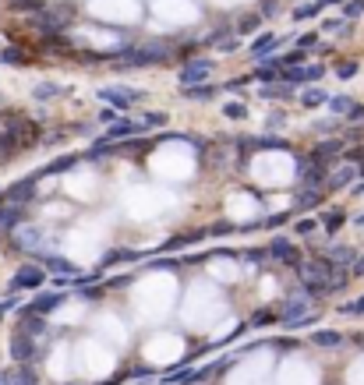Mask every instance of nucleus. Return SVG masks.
<instances>
[{
	"label": "nucleus",
	"instance_id": "36",
	"mask_svg": "<svg viewBox=\"0 0 364 385\" xmlns=\"http://www.w3.org/2000/svg\"><path fill=\"white\" fill-rule=\"evenodd\" d=\"M280 11V0H262V14H276Z\"/></svg>",
	"mask_w": 364,
	"mask_h": 385
},
{
	"label": "nucleus",
	"instance_id": "31",
	"mask_svg": "<svg viewBox=\"0 0 364 385\" xmlns=\"http://www.w3.org/2000/svg\"><path fill=\"white\" fill-rule=\"evenodd\" d=\"M340 311H343V315H364V297H357V301H350V304H343Z\"/></svg>",
	"mask_w": 364,
	"mask_h": 385
},
{
	"label": "nucleus",
	"instance_id": "11",
	"mask_svg": "<svg viewBox=\"0 0 364 385\" xmlns=\"http://www.w3.org/2000/svg\"><path fill=\"white\" fill-rule=\"evenodd\" d=\"M312 343H315V346H340L343 336H340L336 329H315V333H312Z\"/></svg>",
	"mask_w": 364,
	"mask_h": 385
},
{
	"label": "nucleus",
	"instance_id": "38",
	"mask_svg": "<svg viewBox=\"0 0 364 385\" xmlns=\"http://www.w3.org/2000/svg\"><path fill=\"white\" fill-rule=\"evenodd\" d=\"M315 43H318L315 36H300V39H297V50H312Z\"/></svg>",
	"mask_w": 364,
	"mask_h": 385
},
{
	"label": "nucleus",
	"instance_id": "4",
	"mask_svg": "<svg viewBox=\"0 0 364 385\" xmlns=\"http://www.w3.org/2000/svg\"><path fill=\"white\" fill-rule=\"evenodd\" d=\"M142 131H145V124H142V121H113V124L103 131V145L120 141V138H128V135H142Z\"/></svg>",
	"mask_w": 364,
	"mask_h": 385
},
{
	"label": "nucleus",
	"instance_id": "6",
	"mask_svg": "<svg viewBox=\"0 0 364 385\" xmlns=\"http://www.w3.org/2000/svg\"><path fill=\"white\" fill-rule=\"evenodd\" d=\"M265 255H269V258H280V261H287V265H300V258L294 255L290 241H283V237H280V241H272V244L265 248Z\"/></svg>",
	"mask_w": 364,
	"mask_h": 385
},
{
	"label": "nucleus",
	"instance_id": "14",
	"mask_svg": "<svg viewBox=\"0 0 364 385\" xmlns=\"http://www.w3.org/2000/svg\"><path fill=\"white\" fill-rule=\"evenodd\" d=\"M32 195H36V177H32V181H21V184H15V188L8 191V198H11V201H28Z\"/></svg>",
	"mask_w": 364,
	"mask_h": 385
},
{
	"label": "nucleus",
	"instance_id": "34",
	"mask_svg": "<svg viewBox=\"0 0 364 385\" xmlns=\"http://www.w3.org/2000/svg\"><path fill=\"white\" fill-rule=\"evenodd\" d=\"M315 223H318V219H300V223H297V233H300V237H308V233L315 230Z\"/></svg>",
	"mask_w": 364,
	"mask_h": 385
},
{
	"label": "nucleus",
	"instance_id": "26",
	"mask_svg": "<svg viewBox=\"0 0 364 385\" xmlns=\"http://www.w3.org/2000/svg\"><path fill=\"white\" fill-rule=\"evenodd\" d=\"M230 121H240V117H248V110H245V103H227V110H223Z\"/></svg>",
	"mask_w": 364,
	"mask_h": 385
},
{
	"label": "nucleus",
	"instance_id": "39",
	"mask_svg": "<svg viewBox=\"0 0 364 385\" xmlns=\"http://www.w3.org/2000/svg\"><path fill=\"white\" fill-rule=\"evenodd\" d=\"M36 96H39V99H46V96H57V88H53V85H39V88H36Z\"/></svg>",
	"mask_w": 364,
	"mask_h": 385
},
{
	"label": "nucleus",
	"instance_id": "44",
	"mask_svg": "<svg viewBox=\"0 0 364 385\" xmlns=\"http://www.w3.org/2000/svg\"><path fill=\"white\" fill-rule=\"evenodd\" d=\"M354 195H364V181H361V184H354Z\"/></svg>",
	"mask_w": 364,
	"mask_h": 385
},
{
	"label": "nucleus",
	"instance_id": "9",
	"mask_svg": "<svg viewBox=\"0 0 364 385\" xmlns=\"http://www.w3.org/2000/svg\"><path fill=\"white\" fill-rule=\"evenodd\" d=\"M138 258H145V255L142 251H128V248H117L113 255H106L99 261V269H110V265H120V261H138Z\"/></svg>",
	"mask_w": 364,
	"mask_h": 385
},
{
	"label": "nucleus",
	"instance_id": "17",
	"mask_svg": "<svg viewBox=\"0 0 364 385\" xmlns=\"http://www.w3.org/2000/svg\"><path fill=\"white\" fill-rule=\"evenodd\" d=\"M325 258L332 261V265H347V261H354V248H347V244H332L329 251H325Z\"/></svg>",
	"mask_w": 364,
	"mask_h": 385
},
{
	"label": "nucleus",
	"instance_id": "46",
	"mask_svg": "<svg viewBox=\"0 0 364 385\" xmlns=\"http://www.w3.org/2000/svg\"><path fill=\"white\" fill-rule=\"evenodd\" d=\"M318 4H322V0H318Z\"/></svg>",
	"mask_w": 364,
	"mask_h": 385
},
{
	"label": "nucleus",
	"instance_id": "20",
	"mask_svg": "<svg viewBox=\"0 0 364 385\" xmlns=\"http://www.w3.org/2000/svg\"><path fill=\"white\" fill-rule=\"evenodd\" d=\"M276 46H280V39H276V36H258V39H255V46H251V53L262 61L265 50H276Z\"/></svg>",
	"mask_w": 364,
	"mask_h": 385
},
{
	"label": "nucleus",
	"instance_id": "18",
	"mask_svg": "<svg viewBox=\"0 0 364 385\" xmlns=\"http://www.w3.org/2000/svg\"><path fill=\"white\" fill-rule=\"evenodd\" d=\"M11 353H15V361H28V357H32V343H28V336H25V333H21V336H15Z\"/></svg>",
	"mask_w": 364,
	"mask_h": 385
},
{
	"label": "nucleus",
	"instance_id": "24",
	"mask_svg": "<svg viewBox=\"0 0 364 385\" xmlns=\"http://www.w3.org/2000/svg\"><path fill=\"white\" fill-rule=\"evenodd\" d=\"M18 223H21V209H18V205H11V209L0 213V226H18Z\"/></svg>",
	"mask_w": 364,
	"mask_h": 385
},
{
	"label": "nucleus",
	"instance_id": "33",
	"mask_svg": "<svg viewBox=\"0 0 364 385\" xmlns=\"http://www.w3.org/2000/svg\"><path fill=\"white\" fill-rule=\"evenodd\" d=\"M315 11H318V4H305V8H297V11H294V18H297V21H300V18H312Z\"/></svg>",
	"mask_w": 364,
	"mask_h": 385
},
{
	"label": "nucleus",
	"instance_id": "7",
	"mask_svg": "<svg viewBox=\"0 0 364 385\" xmlns=\"http://www.w3.org/2000/svg\"><path fill=\"white\" fill-rule=\"evenodd\" d=\"M354 177H357V166H340L336 173H325V184H322V191H336V188H343V184H350L354 181Z\"/></svg>",
	"mask_w": 364,
	"mask_h": 385
},
{
	"label": "nucleus",
	"instance_id": "15",
	"mask_svg": "<svg viewBox=\"0 0 364 385\" xmlns=\"http://www.w3.org/2000/svg\"><path fill=\"white\" fill-rule=\"evenodd\" d=\"M43 265L53 269V273H60V276H75V265L64 261V258H57V255H43Z\"/></svg>",
	"mask_w": 364,
	"mask_h": 385
},
{
	"label": "nucleus",
	"instance_id": "10",
	"mask_svg": "<svg viewBox=\"0 0 364 385\" xmlns=\"http://www.w3.org/2000/svg\"><path fill=\"white\" fill-rule=\"evenodd\" d=\"M343 219H347V213H343V209H325L318 223H322V230H325V233H336V230L343 226Z\"/></svg>",
	"mask_w": 364,
	"mask_h": 385
},
{
	"label": "nucleus",
	"instance_id": "45",
	"mask_svg": "<svg viewBox=\"0 0 364 385\" xmlns=\"http://www.w3.org/2000/svg\"><path fill=\"white\" fill-rule=\"evenodd\" d=\"M322 4H325V0H322ZM329 4H343V0H329Z\"/></svg>",
	"mask_w": 364,
	"mask_h": 385
},
{
	"label": "nucleus",
	"instance_id": "27",
	"mask_svg": "<svg viewBox=\"0 0 364 385\" xmlns=\"http://www.w3.org/2000/svg\"><path fill=\"white\" fill-rule=\"evenodd\" d=\"M287 219H290V213H276V216H269V219H265L262 226H265V230H280V226H283Z\"/></svg>",
	"mask_w": 364,
	"mask_h": 385
},
{
	"label": "nucleus",
	"instance_id": "16",
	"mask_svg": "<svg viewBox=\"0 0 364 385\" xmlns=\"http://www.w3.org/2000/svg\"><path fill=\"white\" fill-rule=\"evenodd\" d=\"M220 88L216 85H191V88H180V96H188V99H212Z\"/></svg>",
	"mask_w": 364,
	"mask_h": 385
},
{
	"label": "nucleus",
	"instance_id": "19",
	"mask_svg": "<svg viewBox=\"0 0 364 385\" xmlns=\"http://www.w3.org/2000/svg\"><path fill=\"white\" fill-rule=\"evenodd\" d=\"M36 28H39L43 36H57L60 28H64V21H57L53 14H39V18H36Z\"/></svg>",
	"mask_w": 364,
	"mask_h": 385
},
{
	"label": "nucleus",
	"instance_id": "21",
	"mask_svg": "<svg viewBox=\"0 0 364 385\" xmlns=\"http://www.w3.org/2000/svg\"><path fill=\"white\" fill-rule=\"evenodd\" d=\"M71 166H78V156H60V159H53L43 173H64V170H71Z\"/></svg>",
	"mask_w": 364,
	"mask_h": 385
},
{
	"label": "nucleus",
	"instance_id": "43",
	"mask_svg": "<svg viewBox=\"0 0 364 385\" xmlns=\"http://www.w3.org/2000/svg\"><path fill=\"white\" fill-rule=\"evenodd\" d=\"M354 346H361V350H364V333H357V336H354Z\"/></svg>",
	"mask_w": 364,
	"mask_h": 385
},
{
	"label": "nucleus",
	"instance_id": "37",
	"mask_svg": "<svg viewBox=\"0 0 364 385\" xmlns=\"http://www.w3.org/2000/svg\"><path fill=\"white\" fill-rule=\"evenodd\" d=\"M117 121V110H99V124H113Z\"/></svg>",
	"mask_w": 364,
	"mask_h": 385
},
{
	"label": "nucleus",
	"instance_id": "29",
	"mask_svg": "<svg viewBox=\"0 0 364 385\" xmlns=\"http://www.w3.org/2000/svg\"><path fill=\"white\" fill-rule=\"evenodd\" d=\"M347 121H350V124H361V121H364V103H354V106L347 110Z\"/></svg>",
	"mask_w": 364,
	"mask_h": 385
},
{
	"label": "nucleus",
	"instance_id": "8",
	"mask_svg": "<svg viewBox=\"0 0 364 385\" xmlns=\"http://www.w3.org/2000/svg\"><path fill=\"white\" fill-rule=\"evenodd\" d=\"M60 304H64V293H43V297H36L32 311H36V315H50V311H57Z\"/></svg>",
	"mask_w": 364,
	"mask_h": 385
},
{
	"label": "nucleus",
	"instance_id": "1",
	"mask_svg": "<svg viewBox=\"0 0 364 385\" xmlns=\"http://www.w3.org/2000/svg\"><path fill=\"white\" fill-rule=\"evenodd\" d=\"M212 75V61H188L180 68V88H191V85H205Z\"/></svg>",
	"mask_w": 364,
	"mask_h": 385
},
{
	"label": "nucleus",
	"instance_id": "30",
	"mask_svg": "<svg viewBox=\"0 0 364 385\" xmlns=\"http://www.w3.org/2000/svg\"><path fill=\"white\" fill-rule=\"evenodd\" d=\"M336 75H340V78H354V75H357V64H354V61H343V64H336Z\"/></svg>",
	"mask_w": 364,
	"mask_h": 385
},
{
	"label": "nucleus",
	"instance_id": "22",
	"mask_svg": "<svg viewBox=\"0 0 364 385\" xmlns=\"http://www.w3.org/2000/svg\"><path fill=\"white\" fill-rule=\"evenodd\" d=\"M255 78H258V81H269V85H272V81L280 78V64H276V61H272V64H262V68L255 71Z\"/></svg>",
	"mask_w": 364,
	"mask_h": 385
},
{
	"label": "nucleus",
	"instance_id": "13",
	"mask_svg": "<svg viewBox=\"0 0 364 385\" xmlns=\"http://www.w3.org/2000/svg\"><path fill=\"white\" fill-rule=\"evenodd\" d=\"M322 201V191L318 188H300V195H297V209L305 213V209H315V205Z\"/></svg>",
	"mask_w": 364,
	"mask_h": 385
},
{
	"label": "nucleus",
	"instance_id": "3",
	"mask_svg": "<svg viewBox=\"0 0 364 385\" xmlns=\"http://www.w3.org/2000/svg\"><path fill=\"white\" fill-rule=\"evenodd\" d=\"M99 99L103 103H113L117 110H128L131 103L142 99V92H135V88H99Z\"/></svg>",
	"mask_w": 364,
	"mask_h": 385
},
{
	"label": "nucleus",
	"instance_id": "41",
	"mask_svg": "<svg viewBox=\"0 0 364 385\" xmlns=\"http://www.w3.org/2000/svg\"><path fill=\"white\" fill-rule=\"evenodd\" d=\"M4 61L15 64V61H25V57H21V50H8V53H4Z\"/></svg>",
	"mask_w": 364,
	"mask_h": 385
},
{
	"label": "nucleus",
	"instance_id": "35",
	"mask_svg": "<svg viewBox=\"0 0 364 385\" xmlns=\"http://www.w3.org/2000/svg\"><path fill=\"white\" fill-rule=\"evenodd\" d=\"M347 14H350V18L364 14V0H350V4H347Z\"/></svg>",
	"mask_w": 364,
	"mask_h": 385
},
{
	"label": "nucleus",
	"instance_id": "2",
	"mask_svg": "<svg viewBox=\"0 0 364 385\" xmlns=\"http://www.w3.org/2000/svg\"><path fill=\"white\" fill-rule=\"evenodd\" d=\"M325 75L322 64H312V68H280V78L287 85H308V81H318Z\"/></svg>",
	"mask_w": 364,
	"mask_h": 385
},
{
	"label": "nucleus",
	"instance_id": "42",
	"mask_svg": "<svg viewBox=\"0 0 364 385\" xmlns=\"http://www.w3.org/2000/svg\"><path fill=\"white\" fill-rule=\"evenodd\" d=\"M350 269H354V276H364V258H357V261L350 265Z\"/></svg>",
	"mask_w": 364,
	"mask_h": 385
},
{
	"label": "nucleus",
	"instance_id": "32",
	"mask_svg": "<svg viewBox=\"0 0 364 385\" xmlns=\"http://www.w3.org/2000/svg\"><path fill=\"white\" fill-rule=\"evenodd\" d=\"M142 124H145V128H160V124H166V113H149Z\"/></svg>",
	"mask_w": 364,
	"mask_h": 385
},
{
	"label": "nucleus",
	"instance_id": "25",
	"mask_svg": "<svg viewBox=\"0 0 364 385\" xmlns=\"http://www.w3.org/2000/svg\"><path fill=\"white\" fill-rule=\"evenodd\" d=\"M325 99H329L325 92H318V88H312V92H305V96H300V106H308V110H312V106H322Z\"/></svg>",
	"mask_w": 364,
	"mask_h": 385
},
{
	"label": "nucleus",
	"instance_id": "28",
	"mask_svg": "<svg viewBox=\"0 0 364 385\" xmlns=\"http://www.w3.org/2000/svg\"><path fill=\"white\" fill-rule=\"evenodd\" d=\"M11 8H15V11H18V8H21V11H39L43 0H11Z\"/></svg>",
	"mask_w": 364,
	"mask_h": 385
},
{
	"label": "nucleus",
	"instance_id": "12",
	"mask_svg": "<svg viewBox=\"0 0 364 385\" xmlns=\"http://www.w3.org/2000/svg\"><path fill=\"white\" fill-rule=\"evenodd\" d=\"M258 25H262V14H245V18H237L233 32L237 36H251V32H258Z\"/></svg>",
	"mask_w": 364,
	"mask_h": 385
},
{
	"label": "nucleus",
	"instance_id": "23",
	"mask_svg": "<svg viewBox=\"0 0 364 385\" xmlns=\"http://www.w3.org/2000/svg\"><path fill=\"white\" fill-rule=\"evenodd\" d=\"M325 106H329L332 113H347V110L354 106V99H350V96H329V99H325Z\"/></svg>",
	"mask_w": 364,
	"mask_h": 385
},
{
	"label": "nucleus",
	"instance_id": "5",
	"mask_svg": "<svg viewBox=\"0 0 364 385\" xmlns=\"http://www.w3.org/2000/svg\"><path fill=\"white\" fill-rule=\"evenodd\" d=\"M43 279H46V273L39 269V265H21V269L15 273V286H21V290H36Z\"/></svg>",
	"mask_w": 364,
	"mask_h": 385
},
{
	"label": "nucleus",
	"instance_id": "40",
	"mask_svg": "<svg viewBox=\"0 0 364 385\" xmlns=\"http://www.w3.org/2000/svg\"><path fill=\"white\" fill-rule=\"evenodd\" d=\"M265 322H272V311H258V315L251 318V325H265Z\"/></svg>",
	"mask_w": 364,
	"mask_h": 385
}]
</instances>
